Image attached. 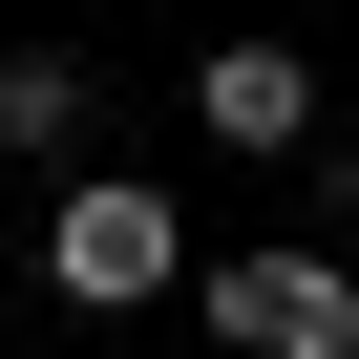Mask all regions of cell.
<instances>
[{
	"mask_svg": "<svg viewBox=\"0 0 359 359\" xmlns=\"http://www.w3.org/2000/svg\"><path fill=\"white\" fill-rule=\"evenodd\" d=\"M169 275H191V233H169L148 169H64V191H43V296L64 317H148Z\"/></svg>",
	"mask_w": 359,
	"mask_h": 359,
	"instance_id": "1",
	"label": "cell"
},
{
	"mask_svg": "<svg viewBox=\"0 0 359 359\" xmlns=\"http://www.w3.org/2000/svg\"><path fill=\"white\" fill-rule=\"evenodd\" d=\"M212 338L233 359H359V254H212Z\"/></svg>",
	"mask_w": 359,
	"mask_h": 359,
	"instance_id": "2",
	"label": "cell"
},
{
	"mask_svg": "<svg viewBox=\"0 0 359 359\" xmlns=\"http://www.w3.org/2000/svg\"><path fill=\"white\" fill-rule=\"evenodd\" d=\"M191 127H212V148H317V64H296V43H212V64H191Z\"/></svg>",
	"mask_w": 359,
	"mask_h": 359,
	"instance_id": "3",
	"label": "cell"
},
{
	"mask_svg": "<svg viewBox=\"0 0 359 359\" xmlns=\"http://www.w3.org/2000/svg\"><path fill=\"white\" fill-rule=\"evenodd\" d=\"M0 148H43V169L85 148V64H64V43H43V64H0Z\"/></svg>",
	"mask_w": 359,
	"mask_h": 359,
	"instance_id": "4",
	"label": "cell"
},
{
	"mask_svg": "<svg viewBox=\"0 0 359 359\" xmlns=\"http://www.w3.org/2000/svg\"><path fill=\"white\" fill-rule=\"evenodd\" d=\"M338 233H359V148H317V254H338Z\"/></svg>",
	"mask_w": 359,
	"mask_h": 359,
	"instance_id": "5",
	"label": "cell"
}]
</instances>
